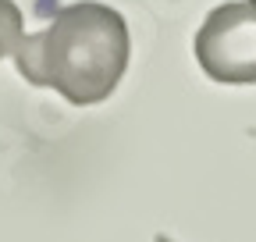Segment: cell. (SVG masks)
I'll return each instance as SVG.
<instances>
[{
	"label": "cell",
	"mask_w": 256,
	"mask_h": 242,
	"mask_svg": "<svg viewBox=\"0 0 256 242\" xmlns=\"http://www.w3.org/2000/svg\"><path fill=\"white\" fill-rule=\"evenodd\" d=\"M196 60L206 78L224 86L256 82V0H228L206 14L196 32Z\"/></svg>",
	"instance_id": "7a4b0ae2"
},
{
	"label": "cell",
	"mask_w": 256,
	"mask_h": 242,
	"mask_svg": "<svg viewBox=\"0 0 256 242\" xmlns=\"http://www.w3.org/2000/svg\"><path fill=\"white\" fill-rule=\"evenodd\" d=\"M11 57L28 86L54 89L75 107H92L118 89L132 57V36L121 11L78 0L54 11L46 28L25 36Z\"/></svg>",
	"instance_id": "6da1fadb"
},
{
	"label": "cell",
	"mask_w": 256,
	"mask_h": 242,
	"mask_svg": "<svg viewBox=\"0 0 256 242\" xmlns=\"http://www.w3.org/2000/svg\"><path fill=\"white\" fill-rule=\"evenodd\" d=\"M22 40V8L14 0H0V57H11Z\"/></svg>",
	"instance_id": "3957f363"
}]
</instances>
